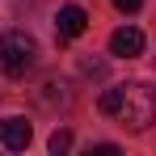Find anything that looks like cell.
Masks as SVG:
<instances>
[{
  "label": "cell",
  "instance_id": "1",
  "mask_svg": "<svg viewBox=\"0 0 156 156\" xmlns=\"http://www.w3.org/2000/svg\"><path fill=\"white\" fill-rule=\"evenodd\" d=\"M110 118H118L127 131H148L156 118V89L148 84H118V101H114V114Z\"/></svg>",
  "mask_w": 156,
  "mask_h": 156
},
{
  "label": "cell",
  "instance_id": "2",
  "mask_svg": "<svg viewBox=\"0 0 156 156\" xmlns=\"http://www.w3.org/2000/svg\"><path fill=\"white\" fill-rule=\"evenodd\" d=\"M34 63H38V42L21 34V30H9V34H0V72L13 80H21L26 72H34Z\"/></svg>",
  "mask_w": 156,
  "mask_h": 156
},
{
  "label": "cell",
  "instance_id": "3",
  "mask_svg": "<svg viewBox=\"0 0 156 156\" xmlns=\"http://www.w3.org/2000/svg\"><path fill=\"white\" fill-rule=\"evenodd\" d=\"M30 139H34V127H30L26 118H17V114L0 118V144H4L9 152H26Z\"/></svg>",
  "mask_w": 156,
  "mask_h": 156
},
{
  "label": "cell",
  "instance_id": "4",
  "mask_svg": "<svg viewBox=\"0 0 156 156\" xmlns=\"http://www.w3.org/2000/svg\"><path fill=\"white\" fill-rule=\"evenodd\" d=\"M89 30V13L80 9V4H63L59 13H55V34L68 42V38H80Z\"/></svg>",
  "mask_w": 156,
  "mask_h": 156
},
{
  "label": "cell",
  "instance_id": "5",
  "mask_svg": "<svg viewBox=\"0 0 156 156\" xmlns=\"http://www.w3.org/2000/svg\"><path fill=\"white\" fill-rule=\"evenodd\" d=\"M110 55H118V59H135V55H144V30L135 26H122L110 34Z\"/></svg>",
  "mask_w": 156,
  "mask_h": 156
},
{
  "label": "cell",
  "instance_id": "6",
  "mask_svg": "<svg viewBox=\"0 0 156 156\" xmlns=\"http://www.w3.org/2000/svg\"><path fill=\"white\" fill-rule=\"evenodd\" d=\"M68 148H72V131H63V127H59V131L51 135V152H55V156H63Z\"/></svg>",
  "mask_w": 156,
  "mask_h": 156
},
{
  "label": "cell",
  "instance_id": "7",
  "mask_svg": "<svg viewBox=\"0 0 156 156\" xmlns=\"http://www.w3.org/2000/svg\"><path fill=\"white\" fill-rule=\"evenodd\" d=\"M93 156H118V148H114V144H97V148H93Z\"/></svg>",
  "mask_w": 156,
  "mask_h": 156
},
{
  "label": "cell",
  "instance_id": "8",
  "mask_svg": "<svg viewBox=\"0 0 156 156\" xmlns=\"http://www.w3.org/2000/svg\"><path fill=\"white\" fill-rule=\"evenodd\" d=\"M114 4H118V9H122V13H135V9H139V4H144V0H114Z\"/></svg>",
  "mask_w": 156,
  "mask_h": 156
}]
</instances>
